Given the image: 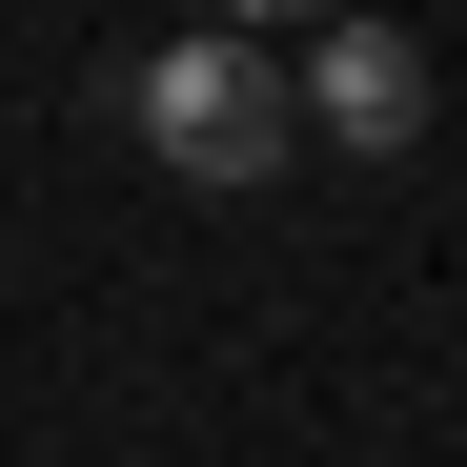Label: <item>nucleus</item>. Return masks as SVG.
I'll use <instances>...</instances> for the list:
<instances>
[{
    "mask_svg": "<svg viewBox=\"0 0 467 467\" xmlns=\"http://www.w3.org/2000/svg\"><path fill=\"white\" fill-rule=\"evenodd\" d=\"M122 142L163 183H285L305 163V102H285V41H223V21H183V41H142L122 61Z\"/></svg>",
    "mask_w": 467,
    "mask_h": 467,
    "instance_id": "obj_1",
    "label": "nucleus"
},
{
    "mask_svg": "<svg viewBox=\"0 0 467 467\" xmlns=\"http://www.w3.org/2000/svg\"><path fill=\"white\" fill-rule=\"evenodd\" d=\"M285 102H305V142H346V163H407L427 142V41L407 21H305Z\"/></svg>",
    "mask_w": 467,
    "mask_h": 467,
    "instance_id": "obj_2",
    "label": "nucleus"
},
{
    "mask_svg": "<svg viewBox=\"0 0 467 467\" xmlns=\"http://www.w3.org/2000/svg\"><path fill=\"white\" fill-rule=\"evenodd\" d=\"M203 21H223V41H265V21H346V0H203Z\"/></svg>",
    "mask_w": 467,
    "mask_h": 467,
    "instance_id": "obj_3",
    "label": "nucleus"
}]
</instances>
